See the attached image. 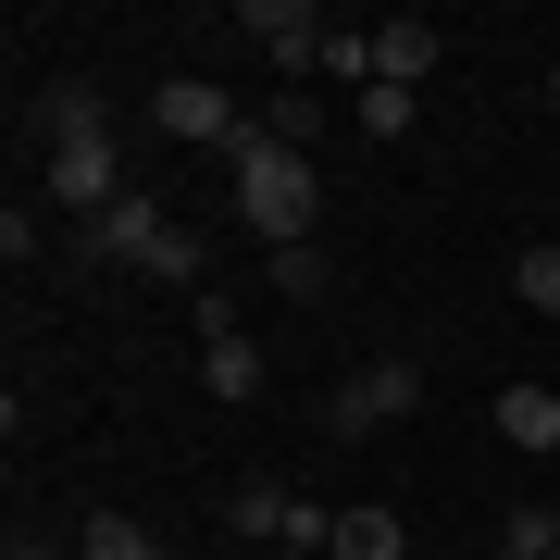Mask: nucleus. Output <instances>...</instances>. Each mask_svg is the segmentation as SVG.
I'll use <instances>...</instances> for the list:
<instances>
[{"label": "nucleus", "mask_w": 560, "mask_h": 560, "mask_svg": "<svg viewBox=\"0 0 560 560\" xmlns=\"http://www.w3.org/2000/svg\"><path fill=\"white\" fill-rule=\"evenodd\" d=\"M337 560H411V536H399V511H337Z\"/></svg>", "instance_id": "obj_11"}, {"label": "nucleus", "mask_w": 560, "mask_h": 560, "mask_svg": "<svg viewBox=\"0 0 560 560\" xmlns=\"http://www.w3.org/2000/svg\"><path fill=\"white\" fill-rule=\"evenodd\" d=\"M275 287H287V300H324V287H337V261H324V249H275Z\"/></svg>", "instance_id": "obj_14"}, {"label": "nucleus", "mask_w": 560, "mask_h": 560, "mask_svg": "<svg viewBox=\"0 0 560 560\" xmlns=\"http://www.w3.org/2000/svg\"><path fill=\"white\" fill-rule=\"evenodd\" d=\"M275 560H324V548H275Z\"/></svg>", "instance_id": "obj_19"}, {"label": "nucleus", "mask_w": 560, "mask_h": 560, "mask_svg": "<svg viewBox=\"0 0 560 560\" xmlns=\"http://www.w3.org/2000/svg\"><path fill=\"white\" fill-rule=\"evenodd\" d=\"M38 125H50V200L101 224V212L125 200V187H113L125 162H113V113H101V88H88V75H62L50 101H38Z\"/></svg>", "instance_id": "obj_1"}, {"label": "nucleus", "mask_w": 560, "mask_h": 560, "mask_svg": "<svg viewBox=\"0 0 560 560\" xmlns=\"http://www.w3.org/2000/svg\"><path fill=\"white\" fill-rule=\"evenodd\" d=\"M548 560H560V548H548Z\"/></svg>", "instance_id": "obj_22"}, {"label": "nucleus", "mask_w": 560, "mask_h": 560, "mask_svg": "<svg viewBox=\"0 0 560 560\" xmlns=\"http://www.w3.org/2000/svg\"><path fill=\"white\" fill-rule=\"evenodd\" d=\"M150 275H162V287H200V275H212V249H200V237H187V224H175V237L150 249Z\"/></svg>", "instance_id": "obj_15"}, {"label": "nucleus", "mask_w": 560, "mask_h": 560, "mask_svg": "<svg viewBox=\"0 0 560 560\" xmlns=\"http://www.w3.org/2000/svg\"><path fill=\"white\" fill-rule=\"evenodd\" d=\"M361 138H411V88H361Z\"/></svg>", "instance_id": "obj_17"}, {"label": "nucleus", "mask_w": 560, "mask_h": 560, "mask_svg": "<svg viewBox=\"0 0 560 560\" xmlns=\"http://www.w3.org/2000/svg\"><path fill=\"white\" fill-rule=\"evenodd\" d=\"M423 411V374L411 361H361V374L324 399V436H386V423H411Z\"/></svg>", "instance_id": "obj_4"}, {"label": "nucleus", "mask_w": 560, "mask_h": 560, "mask_svg": "<svg viewBox=\"0 0 560 560\" xmlns=\"http://www.w3.org/2000/svg\"><path fill=\"white\" fill-rule=\"evenodd\" d=\"M361 38H374V88H423V75H436V25H361Z\"/></svg>", "instance_id": "obj_8"}, {"label": "nucleus", "mask_w": 560, "mask_h": 560, "mask_svg": "<svg viewBox=\"0 0 560 560\" xmlns=\"http://www.w3.org/2000/svg\"><path fill=\"white\" fill-rule=\"evenodd\" d=\"M548 548H560V523H548V511H523V523H511V536L486 548V560H548Z\"/></svg>", "instance_id": "obj_18"}, {"label": "nucleus", "mask_w": 560, "mask_h": 560, "mask_svg": "<svg viewBox=\"0 0 560 560\" xmlns=\"http://www.w3.org/2000/svg\"><path fill=\"white\" fill-rule=\"evenodd\" d=\"M261 138H287V150H312V138H324V101H312V88H287V101H275V125H261Z\"/></svg>", "instance_id": "obj_16"}, {"label": "nucleus", "mask_w": 560, "mask_h": 560, "mask_svg": "<svg viewBox=\"0 0 560 560\" xmlns=\"http://www.w3.org/2000/svg\"><path fill=\"white\" fill-rule=\"evenodd\" d=\"M88 237H101L113 261H138V275H150V249H162V237H175V212H162V200H138V187H125V200H113L101 224H88Z\"/></svg>", "instance_id": "obj_7"}, {"label": "nucleus", "mask_w": 560, "mask_h": 560, "mask_svg": "<svg viewBox=\"0 0 560 560\" xmlns=\"http://www.w3.org/2000/svg\"><path fill=\"white\" fill-rule=\"evenodd\" d=\"M75 560H162V548H150V523L101 511V523H75Z\"/></svg>", "instance_id": "obj_12"}, {"label": "nucleus", "mask_w": 560, "mask_h": 560, "mask_svg": "<svg viewBox=\"0 0 560 560\" xmlns=\"http://www.w3.org/2000/svg\"><path fill=\"white\" fill-rule=\"evenodd\" d=\"M312 212H324L312 150L249 138V150H237V224H249V237H275V249H312Z\"/></svg>", "instance_id": "obj_2"}, {"label": "nucleus", "mask_w": 560, "mask_h": 560, "mask_svg": "<svg viewBox=\"0 0 560 560\" xmlns=\"http://www.w3.org/2000/svg\"><path fill=\"white\" fill-rule=\"evenodd\" d=\"M150 125H162V138H187V150H249V138H261L212 75H162V88H150Z\"/></svg>", "instance_id": "obj_3"}, {"label": "nucleus", "mask_w": 560, "mask_h": 560, "mask_svg": "<svg viewBox=\"0 0 560 560\" xmlns=\"http://www.w3.org/2000/svg\"><path fill=\"white\" fill-rule=\"evenodd\" d=\"M224 560H249V548H224Z\"/></svg>", "instance_id": "obj_21"}, {"label": "nucleus", "mask_w": 560, "mask_h": 560, "mask_svg": "<svg viewBox=\"0 0 560 560\" xmlns=\"http://www.w3.org/2000/svg\"><path fill=\"white\" fill-rule=\"evenodd\" d=\"M287 511H300V499H287V486H237V499H224V536L275 560V548H287Z\"/></svg>", "instance_id": "obj_9"}, {"label": "nucleus", "mask_w": 560, "mask_h": 560, "mask_svg": "<svg viewBox=\"0 0 560 560\" xmlns=\"http://www.w3.org/2000/svg\"><path fill=\"white\" fill-rule=\"evenodd\" d=\"M548 101H560V75H548Z\"/></svg>", "instance_id": "obj_20"}, {"label": "nucleus", "mask_w": 560, "mask_h": 560, "mask_svg": "<svg viewBox=\"0 0 560 560\" xmlns=\"http://www.w3.org/2000/svg\"><path fill=\"white\" fill-rule=\"evenodd\" d=\"M200 386L212 399H261V349L237 337V312H224L212 287H200Z\"/></svg>", "instance_id": "obj_5"}, {"label": "nucleus", "mask_w": 560, "mask_h": 560, "mask_svg": "<svg viewBox=\"0 0 560 560\" xmlns=\"http://www.w3.org/2000/svg\"><path fill=\"white\" fill-rule=\"evenodd\" d=\"M499 436H511V448H548V460H560V399H548V386H499Z\"/></svg>", "instance_id": "obj_10"}, {"label": "nucleus", "mask_w": 560, "mask_h": 560, "mask_svg": "<svg viewBox=\"0 0 560 560\" xmlns=\"http://www.w3.org/2000/svg\"><path fill=\"white\" fill-rule=\"evenodd\" d=\"M237 38H261V50L287 62V75H312V62H324V38H337V25H324L312 0H249V13H237Z\"/></svg>", "instance_id": "obj_6"}, {"label": "nucleus", "mask_w": 560, "mask_h": 560, "mask_svg": "<svg viewBox=\"0 0 560 560\" xmlns=\"http://www.w3.org/2000/svg\"><path fill=\"white\" fill-rule=\"evenodd\" d=\"M511 287H523V312H560V237H536L511 261Z\"/></svg>", "instance_id": "obj_13"}]
</instances>
